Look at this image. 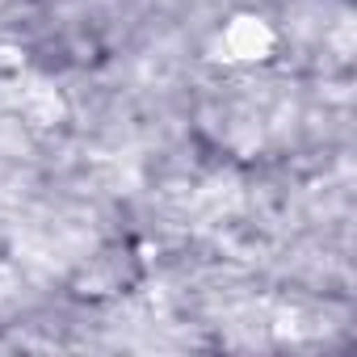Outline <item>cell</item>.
Here are the masks:
<instances>
[{"label":"cell","mask_w":357,"mask_h":357,"mask_svg":"<svg viewBox=\"0 0 357 357\" xmlns=\"http://www.w3.org/2000/svg\"><path fill=\"white\" fill-rule=\"evenodd\" d=\"M223 51H227V59H240V63L265 59V55L273 51V30H269V22H261V17H252V13L227 22V30H223Z\"/></svg>","instance_id":"obj_1"}]
</instances>
